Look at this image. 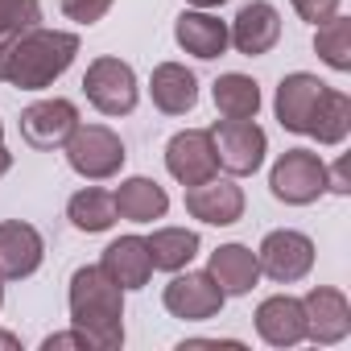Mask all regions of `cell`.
<instances>
[{"mask_svg":"<svg viewBox=\"0 0 351 351\" xmlns=\"http://www.w3.org/2000/svg\"><path fill=\"white\" fill-rule=\"evenodd\" d=\"M75 54H79V34L29 25L9 42H0V83L21 91H42L71 71Z\"/></svg>","mask_w":351,"mask_h":351,"instance_id":"1","label":"cell"},{"mask_svg":"<svg viewBox=\"0 0 351 351\" xmlns=\"http://www.w3.org/2000/svg\"><path fill=\"white\" fill-rule=\"evenodd\" d=\"M66 302H71V322L99 351H116L124 343V289L99 265H83L71 273Z\"/></svg>","mask_w":351,"mask_h":351,"instance_id":"2","label":"cell"},{"mask_svg":"<svg viewBox=\"0 0 351 351\" xmlns=\"http://www.w3.org/2000/svg\"><path fill=\"white\" fill-rule=\"evenodd\" d=\"M269 191L285 207H310L326 195V161L314 149H285L269 169Z\"/></svg>","mask_w":351,"mask_h":351,"instance_id":"3","label":"cell"},{"mask_svg":"<svg viewBox=\"0 0 351 351\" xmlns=\"http://www.w3.org/2000/svg\"><path fill=\"white\" fill-rule=\"evenodd\" d=\"M66 149V165L87 182H104V178H116L124 169V141L108 128V124H79L71 132V141L62 145Z\"/></svg>","mask_w":351,"mask_h":351,"instance_id":"4","label":"cell"},{"mask_svg":"<svg viewBox=\"0 0 351 351\" xmlns=\"http://www.w3.org/2000/svg\"><path fill=\"white\" fill-rule=\"evenodd\" d=\"M83 95H87V104L95 108V112H104V116H128L132 108H136V75H132V66L124 62V58H116V54H104V58H95L91 66H87V75H83Z\"/></svg>","mask_w":351,"mask_h":351,"instance_id":"5","label":"cell"},{"mask_svg":"<svg viewBox=\"0 0 351 351\" xmlns=\"http://www.w3.org/2000/svg\"><path fill=\"white\" fill-rule=\"evenodd\" d=\"M211 145H215L219 169L232 173V178H244V173L261 169L269 136L256 120H215L211 124Z\"/></svg>","mask_w":351,"mask_h":351,"instance_id":"6","label":"cell"},{"mask_svg":"<svg viewBox=\"0 0 351 351\" xmlns=\"http://www.w3.org/2000/svg\"><path fill=\"white\" fill-rule=\"evenodd\" d=\"M256 265L269 281L277 285H293L302 281L310 269H314V240L306 232H293V228H277L261 240L256 248Z\"/></svg>","mask_w":351,"mask_h":351,"instance_id":"7","label":"cell"},{"mask_svg":"<svg viewBox=\"0 0 351 351\" xmlns=\"http://www.w3.org/2000/svg\"><path fill=\"white\" fill-rule=\"evenodd\" d=\"M161 302H165V310L173 314V318H186V322H207V318H215L219 310H223V302H228V293L215 285V277L211 273H173V281L165 285V293H161Z\"/></svg>","mask_w":351,"mask_h":351,"instance_id":"8","label":"cell"},{"mask_svg":"<svg viewBox=\"0 0 351 351\" xmlns=\"http://www.w3.org/2000/svg\"><path fill=\"white\" fill-rule=\"evenodd\" d=\"M165 169L182 186H199V182L215 178L219 161H215L211 128H182V132H173L169 145H165Z\"/></svg>","mask_w":351,"mask_h":351,"instance_id":"9","label":"cell"},{"mask_svg":"<svg viewBox=\"0 0 351 351\" xmlns=\"http://www.w3.org/2000/svg\"><path fill=\"white\" fill-rule=\"evenodd\" d=\"M326 95V83L310 71H293L277 83V95H273V112L281 120L285 132H302L310 136V124H314V112Z\"/></svg>","mask_w":351,"mask_h":351,"instance_id":"10","label":"cell"},{"mask_svg":"<svg viewBox=\"0 0 351 351\" xmlns=\"http://www.w3.org/2000/svg\"><path fill=\"white\" fill-rule=\"evenodd\" d=\"M75 128H79V108L71 99H62V95L38 99V104H29L21 112V136H25V145H34L42 153L62 149Z\"/></svg>","mask_w":351,"mask_h":351,"instance_id":"11","label":"cell"},{"mask_svg":"<svg viewBox=\"0 0 351 351\" xmlns=\"http://www.w3.org/2000/svg\"><path fill=\"white\" fill-rule=\"evenodd\" d=\"M46 261V240L34 223L25 219H5L0 223V277L5 281H21L34 277Z\"/></svg>","mask_w":351,"mask_h":351,"instance_id":"12","label":"cell"},{"mask_svg":"<svg viewBox=\"0 0 351 351\" xmlns=\"http://www.w3.org/2000/svg\"><path fill=\"white\" fill-rule=\"evenodd\" d=\"M302 310H306V339L310 343H343L351 335V306L339 289L330 285H314L306 298H302Z\"/></svg>","mask_w":351,"mask_h":351,"instance_id":"13","label":"cell"},{"mask_svg":"<svg viewBox=\"0 0 351 351\" xmlns=\"http://www.w3.org/2000/svg\"><path fill=\"white\" fill-rule=\"evenodd\" d=\"M186 211L211 228H232L244 215V191L232 178H207L199 186H186Z\"/></svg>","mask_w":351,"mask_h":351,"instance_id":"14","label":"cell"},{"mask_svg":"<svg viewBox=\"0 0 351 351\" xmlns=\"http://www.w3.org/2000/svg\"><path fill=\"white\" fill-rule=\"evenodd\" d=\"M277 38H281V13L269 5V0H248V5L236 13L232 29H228V42L248 58L269 54L277 46Z\"/></svg>","mask_w":351,"mask_h":351,"instance_id":"15","label":"cell"},{"mask_svg":"<svg viewBox=\"0 0 351 351\" xmlns=\"http://www.w3.org/2000/svg\"><path fill=\"white\" fill-rule=\"evenodd\" d=\"M256 335L269 343V347H293L306 339V310H302V298H289V293H273L256 306Z\"/></svg>","mask_w":351,"mask_h":351,"instance_id":"16","label":"cell"},{"mask_svg":"<svg viewBox=\"0 0 351 351\" xmlns=\"http://www.w3.org/2000/svg\"><path fill=\"white\" fill-rule=\"evenodd\" d=\"M99 269L120 289H145L149 277H153V256H149L145 236H120V240H112L104 248V256H99Z\"/></svg>","mask_w":351,"mask_h":351,"instance_id":"17","label":"cell"},{"mask_svg":"<svg viewBox=\"0 0 351 351\" xmlns=\"http://www.w3.org/2000/svg\"><path fill=\"white\" fill-rule=\"evenodd\" d=\"M173 42H178L186 54L203 58V62L219 58V54L232 46V42H228V21H219V17L207 13V9H186L178 21H173Z\"/></svg>","mask_w":351,"mask_h":351,"instance_id":"18","label":"cell"},{"mask_svg":"<svg viewBox=\"0 0 351 351\" xmlns=\"http://www.w3.org/2000/svg\"><path fill=\"white\" fill-rule=\"evenodd\" d=\"M149 95H153L157 112H165V116H186L199 104V79L182 62H157L153 75H149Z\"/></svg>","mask_w":351,"mask_h":351,"instance_id":"19","label":"cell"},{"mask_svg":"<svg viewBox=\"0 0 351 351\" xmlns=\"http://www.w3.org/2000/svg\"><path fill=\"white\" fill-rule=\"evenodd\" d=\"M207 273L215 277V285L228 298H244L261 281V265H256V252L248 244H219L207 261Z\"/></svg>","mask_w":351,"mask_h":351,"instance_id":"20","label":"cell"},{"mask_svg":"<svg viewBox=\"0 0 351 351\" xmlns=\"http://www.w3.org/2000/svg\"><path fill=\"white\" fill-rule=\"evenodd\" d=\"M112 203H116V215L128 219V223H153L169 211V195L165 186H157L153 178H124L116 191H112Z\"/></svg>","mask_w":351,"mask_h":351,"instance_id":"21","label":"cell"},{"mask_svg":"<svg viewBox=\"0 0 351 351\" xmlns=\"http://www.w3.org/2000/svg\"><path fill=\"white\" fill-rule=\"evenodd\" d=\"M211 99H215L223 120H256V112H261V83L240 75V71H232V75L215 79Z\"/></svg>","mask_w":351,"mask_h":351,"instance_id":"22","label":"cell"},{"mask_svg":"<svg viewBox=\"0 0 351 351\" xmlns=\"http://www.w3.org/2000/svg\"><path fill=\"white\" fill-rule=\"evenodd\" d=\"M66 219H71V228L95 236V232H108L120 215H116V203H112L108 191H99V186H83V191L71 195V203H66Z\"/></svg>","mask_w":351,"mask_h":351,"instance_id":"23","label":"cell"},{"mask_svg":"<svg viewBox=\"0 0 351 351\" xmlns=\"http://www.w3.org/2000/svg\"><path fill=\"white\" fill-rule=\"evenodd\" d=\"M145 244H149L153 269H165V273H178L199 256V236L191 228H157Z\"/></svg>","mask_w":351,"mask_h":351,"instance_id":"24","label":"cell"},{"mask_svg":"<svg viewBox=\"0 0 351 351\" xmlns=\"http://www.w3.org/2000/svg\"><path fill=\"white\" fill-rule=\"evenodd\" d=\"M351 132V99L335 87H326L318 112H314V124H310V136L318 145H343Z\"/></svg>","mask_w":351,"mask_h":351,"instance_id":"25","label":"cell"},{"mask_svg":"<svg viewBox=\"0 0 351 351\" xmlns=\"http://www.w3.org/2000/svg\"><path fill=\"white\" fill-rule=\"evenodd\" d=\"M314 50L330 71H351V21L335 13L330 21L314 25Z\"/></svg>","mask_w":351,"mask_h":351,"instance_id":"26","label":"cell"},{"mask_svg":"<svg viewBox=\"0 0 351 351\" xmlns=\"http://www.w3.org/2000/svg\"><path fill=\"white\" fill-rule=\"evenodd\" d=\"M42 21V0H0V42Z\"/></svg>","mask_w":351,"mask_h":351,"instance_id":"27","label":"cell"},{"mask_svg":"<svg viewBox=\"0 0 351 351\" xmlns=\"http://www.w3.org/2000/svg\"><path fill=\"white\" fill-rule=\"evenodd\" d=\"M116 5V0H62V13L75 21V25H95L108 17V9Z\"/></svg>","mask_w":351,"mask_h":351,"instance_id":"28","label":"cell"},{"mask_svg":"<svg viewBox=\"0 0 351 351\" xmlns=\"http://www.w3.org/2000/svg\"><path fill=\"white\" fill-rule=\"evenodd\" d=\"M339 5H343V0H293L298 17H302V21H310V25H322V21H330V17L339 13Z\"/></svg>","mask_w":351,"mask_h":351,"instance_id":"29","label":"cell"},{"mask_svg":"<svg viewBox=\"0 0 351 351\" xmlns=\"http://www.w3.org/2000/svg\"><path fill=\"white\" fill-rule=\"evenodd\" d=\"M62 347H95V343H91L79 326H75V330H58V335H46V339H42V351H62Z\"/></svg>","mask_w":351,"mask_h":351,"instance_id":"30","label":"cell"},{"mask_svg":"<svg viewBox=\"0 0 351 351\" xmlns=\"http://www.w3.org/2000/svg\"><path fill=\"white\" fill-rule=\"evenodd\" d=\"M326 191L330 195H347V157H339L335 165H326Z\"/></svg>","mask_w":351,"mask_h":351,"instance_id":"31","label":"cell"},{"mask_svg":"<svg viewBox=\"0 0 351 351\" xmlns=\"http://www.w3.org/2000/svg\"><path fill=\"white\" fill-rule=\"evenodd\" d=\"M182 347H232V351H240L244 343L240 339H182Z\"/></svg>","mask_w":351,"mask_h":351,"instance_id":"32","label":"cell"},{"mask_svg":"<svg viewBox=\"0 0 351 351\" xmlns=\"http://www.w3.org/2000/svg\"><path fill=\"white\" fill-rule=\"evenodd\" d=\"M13 169V153H9V145H5V124H0V178Z\"/></svg>","mask_w":351,"mask_h":351,"instance_id":"33","label":"cell"},{"mask_svg":"<svg viewBox=\"0 0 351 351\" xmlns=\"http://www.w3.org/2000/svg\"><path fill=\"white\" fill-rule=\"evenodd\" d=\"M186 5H195V9H219V5H228V0H186Z\"/></svg>","mask_w":351,"mask_h":351,"instance_id":"34","label":"cell"},{"mask_svg":"<svg viewBox=\"0 0 351 351\" xmlns=\"http://www.w3.org/2000/svg\"><path fill=\"white\" fill-rule=\"evenodd\" d=\"M0 347H9V351H17V339H13L9 330H0Z\"/></svg>","mask_w":351,"mask_h":351,"instance_id":"35","label":"cell"},{"mask_svg":"<svg viewBox=\"0 0 351 351\" xmlns=\"http://www.w3.org/2000/svg\"><path fill=\"white\" fill-rule=\"evenodd\" d=\"M0 306H5V277H0Z\"/></svg>","mask_w":351,"mask_h":351,"instance_id":"36","label":"cell"}]
</instances>
